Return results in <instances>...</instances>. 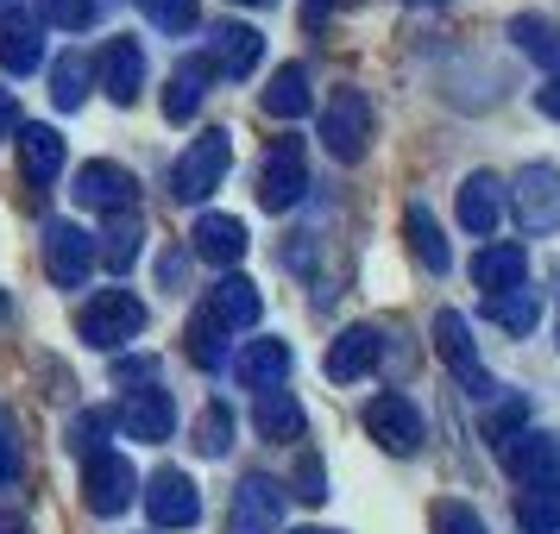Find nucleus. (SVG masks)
I'll use <instances>...</instances> for the list:
<instances>
[{
  "mask_svg": "<svg viewBox=\"0 0 560 534\" xmlns=\"http://www.w3.org/2000/svg\"><path fill=\"white\" fill-rule=\"evenodd\" d=\"M208 315H214L228 333H246L258 315H265V296H258L253 277H221L214 289H208Z\"/></svg>",
  "mask_w": 560,
  "mask_h": 534,
  "instance_id": "aec40b11",
  "label": "nucleus"
},
{
  "mask_svg": "<svg viewBox=\"0 0 560 534\" xmlns=\"http://www.w3.org/2000/svg\"><path fill=\"white\" fill-rule=\"evenodd\" d=\"M145 321L152 315H145V302L132 289H102V296H89L77 308V340L95 346V353H120V346H132L145 333Z\"/></svg>",
  "mask_w": 560,
  "mask_h": 534,
  "instance_id": "f257e3e1",
  "label": "nucleus"
},
{
  "mask_svg": "<svg viewBox=\"0 0 560 534\" xmlns=\"http://www.w3.org/2000/svg\"><path fill=\"white\" fill-rule=\"evenodd\" d=\"M89 76H95V63L82 51H63L51 63V102L63 107V114H77V107L89 102Z\"/></svg>",
  "mask_w": 560,
  "mask_h": 534,
  "instance_id": "2f4dec72",
  "label": "nucleus"
},
{
  "mask_svg": "<svg viewBox=\"0 0 560 534\" xmlns=\"http://www.w3.org/2000/svg\"><path fill=\"white\" fill-rule=\"evenodd\" d=\"M0 7H13V0H0Z\"/></svg>",
  "mask_w": 560,
  "mask_h": 534,
  "instance_id": "864d4df0",
  "label": "nucleus"
},
{
  "mask_svg": "<svg viewBox=\"0 0 560 534\" xmlns=\"http://www.w3.org/2000/svg\"><path fill=\"white\" fill-rule=\"evenodd\" d=\"M233 371H240L246 390H283V378H290V346L283 340H253L246 353L233 358Z\"/></svg>",
  "mask_w": 560,
  "mask_h": 534,
  "instance_id": "5701e85b",
  "label": "nucleus"
},
{
  "mask_svg": "<svg viewBox=\"0 0 560 534\" xmlns=\"http://www.w3.org/2000/svg\"><path fill=\"white\" fill-rule=\"evenodd\" d=\"M303 189H308L303 139H271V152H265V164H258V207L283 214V207L303 202Z\"/></svg>",
  "mask_w": 560,
  "mask_h": 534,
  "instance_id": "20e7f679",
  "label": "nucleus"
},
{
  "mask_svg": "<svg viewBox=\"0 0 560 534\" xmlns=\"http://www.w3.org/2000/svg\"><path fill=\"white\" fill-rule=\"evenodd\" d=\"M290 534H334V529H290Z\"/></svg>",
  "mask_w": 560,
  "mask_h": 534,
  "instance_id": "09e8293b",
  "label": "nucleus"
},
{
  "mask_svg": "<svg viewBox=\"0 0 560 534\" xmlns=\"http://www.w3.org/2000/svg\"><path fill=\"white\" fill-rule=\"evenodd\" d=\"M378 358H384V333L378 328H340L334 333V346H328V378L353 383V378H365Z\"/></svg>",
  "mask_w": 560,
  "mask_h": 534,
  "instance_id": "a211bd4d",
  "label": "nucleus"
},
{
  "mask_svg": "<svg viewBox=\"0 0 560 534\" xmlns=\"http://www.w3.org/2000/svg\"><path fill=\"white\" fill-rule=\"evenodd\" d=\"M45 63V26L32 13H7L0 20V70L7 76H32Z\"/></svg>",
  "mask_w": 560,
  "mask_h": 534,
  "instance_id": "6ab92c4d",
  "label": "nucleus"
},
{
  "mask_svg": "<svg viewBox=\"0 0 560 534\" xmlns=\"http://www.w3.org/2000/svg\"><path fill=\"white\" fill-rule=\"evenodd\" d=\"M334 0H308V20H322V13H328Z\"/></svg>",
  "mask_w": 560,
  "mask_h": 534,
  "instance_id": "49530a36",
  "label": "nucleus"
},
{
  "mask_svg": "<svg viewBox=\"0 0 560 534\" xmlns=\"http://www.w3.org/2000/svg\"><path fill=\"white\" fill-rule=\"evenodd\" d=\"M258 57H265V38H258L253 26H240V20H228V26H214L208 32V70L214 76H228V82H246L258 70Z\"/></svg>",
  "mask_w": 560,
  "mask_h": 534,
  "instance_id": "4468645a",
  "label": "nucleus"
},
{
  "mask_svg": "<svg viewBox=\"0 0 560 534\" xmlns=\"http://www.w3.org/2000/svg\"><path fill=\"white\" fill-rule=\"evenodd\" d=\"M365 434L378 440L384 453L409 459L416 447H422V408L409 403L404 390H384V396H372V403H365Z\"/></svg>",
  "mask_w": 560,
  "mask_h": 534,
  "instance_id": "6e6552de",
  "label": "nucleus"
},
{
  "mask_svg": "<svg viewBox=\"0 0 560 534\" xmlns=\"http://www.w3.org/2000/svg\"><path fill=\"white\" fill-rule=\"evenodd\" d=\"M139 239H145L139 221H132V214H114L102 227V239H95V258H102L107 271H132V264H139Z\"/></svg>",
  "mask_w": 560,
  "mask_h": 534,
  "instance_id": "473e14b6",
  "label": "nucleus"
},
{
  "mask_svg": "<svg viewBox=\"0 0 560 534\" xmlns=\"http://www.w3.org/2000/svg\"><path fill=\"white\" fill-rule=\"evenodd\" d=\"M253 428L265 434V440H303V403H296L290 390H258Z\"/></svg>",
  "mask_w": 560,
  "mask_h": 534,
  "instance_id": "a878e982",
  "label": "nucleus"
},
{
  "mask_svg": "<svg viewBox=\"0 0 560 534\" xmlns=\"http://www.w3.org/2000/svg\"><path fill=\"white\" fill-rule=\"evenodd\" d=\"M208 70L202 57H183L177 70H171V82H164V120H196V107H202V95H208Z\"/></svg>",
  "mask_w": 560,
  "mask_h": 534,
  "instance_id": "b1692460",
  "label": "nucleus"
},
{
  "mask_svg": "<svg viewBox=\"0 0 560 534\" xmlns=\"http://www.w3.org/2000/svg\"><path fill=\"white\" fill-rule=\"evenodd\" d=\"M196 453L202 459H228L233 453V408L228 403H208L196 415Z\"/></svg>",
  "mask_w": 560,
  "mask_h": 534,
  "instance_id": "72a5a7b5",
  "label": "nucleus"
},
{
  "mask_svg": "<svg viewBox=\"0 0 560 534\" xmlns=\"http://www.w3.org/2000/svg\"><path fill=\"white\" fill-rule=\"evenodd\" d=\"M278 522H283V484L265 478V472L240 478L228 509V534H278Z\"/></svg>",
  "mask_w": 560,
  "mask_h": 534,
  "instance_id": "9b49d317",
  "label": "nucleus"
},
{
  "mask_svg": "<svg viewBox=\"0 0 560 534\" xmlns=\"http://www.w3.org/2000/svg\"><path fill=\"white\" fill-rule=\"evenodd\" d=\"M139 490H145V509H152V529H196L202 522V490L177 465L152 472V484H139Z\"/></svg>",
  "mask_w": 560,
  "mask_h": 534,
  "instance_id": "1a4fd4ad",
  "label": "nucleus"
},
{
  "mask_svg": "<svg viewBox=\"0 0 560 534\" xmlns=\"http://www.w3.org/2000/svg\"><path fill=\"white\" fill-rule=\"evenodd\" d=\"M20 102H13V88H0V139H20Z\"/></svg>",
  "mask_w": 560,
  "mask_h": 534,
  "instance_id": "37998d69",
  "label": "nucleus"
},
{
  "mask_svg": "<svg viewBox=\"0 0 560 534\" xmlns=\"http://www.w3.org/2000/svg\"><path fill=\"white\" fill-rule=\"evenodd\" d=\"M523 271H529V258H523V246H485L479 258H472V283L479 289H491V296H504V289H516L523 283Z\"/></svg>",
  "mask_w": 560,
  "mask_h": 534,
  "instance_id": "cd10ccee",
  "label": "nucleus"
},
{
  "mask_svg": "<svg viewBox=\"0 0 560 534\" xmlns=\"http://www.w3.org/2000/svg\"><path fill=\"white\" fill-rule=\"evenodd\" d=\"M296 497H303V503H322V497H328V472H322L315 453L296 459Z\"/></svg>",
  "mask_w": 560,
  "mask_h": 534,
  "instance_id": "79ce46f5",
  "label": "nucleus"
},
{
  "mask_svg": "<svg viewBox=\"0 0 560 534\" xmlns=\"http://www.w3.org/2000/svg\"><path fill=\"white\" fill-rule=\"evenodd\" d=\"M258 102H265V114H271V120H303L308 102H315V95H308V70H303V63H283V70H271V88H265Z\"/></svg>",
  "mask_w": 560,
  "mask_h": 534,
  "instance_id": "bb28decb",
  "label": "nucleus"
},
{
  "mask_svg": "<svg viewBox=\"0 0 560 534\" xmlns=\"http://www.w3.org/2000/svg\"><path fill=\"white\" fill-rule=\"evenodd\" d=\"M221 321H214V315H196V321H189V358H196V365H202V371H221V365H228V340H221Z\"/></svg>",
  "mask_w": 560,
  "mask_h": 534,
  "instance_id": "f704fd0d",
  "label": "nucleus"
},
{
  "mask_svg": "<svg viewBox=\"0 0 560 534\" xmlns=\"http://www.w3.org/2000/svg\"><path fill=\"white\" fill-rule=\"evenodd\" d=\"M322 145H328L340 164H359L365 145H372V102L359 88H334L328 107H322Z\"/></svg>",
  "mask_w": 560,
  "mask_h": 534,
  "instance_id": "7ed1b4c3",
  "label": "nucleus"
},
{
  "mask_svg": "<svg viewBox=\"0 0 560 534\" xmlns=\"http://www.w3.org/2000/svg\"><path fill=\"white\" fill-rule=\"evenodd\" d=\"M535 107H541L548 120H560V76L548 82V88H535Z\"/></svg>",
  "mask_w": 560,
  "mask_h": 534,
  "instance_id": "c03bdc74",
  "label": "nucleus"
},
{
  "mask_svg": "<svg viewBox=\"0 0 560 534\" xmlns=\"http://www.w3.org/2000/svg\"><path fill=\"white\" fill-rule=\"evenodd\" d=\"M233 7H271V0H233Z\"/></svg>",
  "mask_w": 560,
  "mask_h": 534,
  "instance_id": "de8ad7c7",
  "label": "nucleus"
},
{
  "mask_svg": "<svg viewBox=\"0 0 560 534\" xmlns=\"http://www.w3.org/2000/svg\"><path fill=\"white\" fill-rule=\"evenodd\" d=\"M114 422L127 428V440H171V428H177V403H171V390L145 383V390H132L127 403H120Z\"/></svg>",
  "mask_w": 560,
  "mask_h": 534,
  "instance_id": "2eb2a0df",
  "label": "nucleus"
},
{
  "mask_svg": "<svg viewBox=\"0 0 560 534\" xmlns=\"http://www.w3.org/2000/svg\"><path fill=\"white\" fill-rule=\"evenodd\" d=\"M38 20H51L63 32H89L95 26V0H38Z\"/></svg>",
  "mask_w": 560,
  "mask_h": 534,
  "instance_id": "4c0bfd02",
  "label": "nucleus"
},
{
  "mask_svg": "<svg viewBox=\"0 0 560 534\" xmlns=\"http://www.w3.org/2000/svg\"><path fill=\"white\" fill-rule=\"evenodd\" d=\"M0 321H7V296H0Z\"/></svg>",
  "mask_w": 560,
  "mask_h": 534,
  "instance_id": "3c124183",
  "label": "nucleus"
},
{
  "mask_svg": "<svg viewBox=\"0 0 560 534\" xmlns=\"http://www.w3.org/2000/svg\"><path fill=\"white\" fill-rule=\"evenodd\" d=\"M485 321L523 340V333H529L535 321H541V296H535L529 283H516V289H504V296H485Z\"/></svg>",
  "mask_w": 560,
  "mask_h": 534,
  "instance_id": "7c9ffc66",
  "label": "nucleus"
},
{
  "mask_svg": "<svg viewBox=\"0 0 560 534\" xmlns=\"http://www.w3.org/2000/svg\"><path fill=\"white\" fill-rule=\"evenodd\" d=\"M555 296H560V264H555Z\"/></svg>",
  "mask_w": 560,
  "mask_h": 534,
  "instance_id": "8fccbe9b",
  "label": "nucleus"
},
{
  "mask_svg": "<svg viewBox=\"0 0 560 534\" xmlns=\"http://www.w3.org/2000/svg\"><path fill=\"white\" fill-rule=\"evenodd\" d=\"M45 271H51L57 289H82L89 271H95V239L77 221H51L45 227Z\"/></svg>",
  "mask_w": 560,
  "mask_h": 534,
  "instance_id": "9d476101",
  "label": "nucleus"
},
{
  "mask_svg": "<svg viewBox=\"0 0 560 534\" xmlns=\"http://www.w3.org/2000/svg\"><path fill=\"white\" fill-rule=\"evenodd\" d=\"M510 207L523 233H560V170L555 164H523V177L510 182Z\"/></svg>",
  "mask_w": 560,
  "mask_h": 534,
  "instance_id": "39448f33",
  "label": "nucleus"
},
{
  "mask_svg": "<svg viewBox=\"0 0 560 534\" xmlns=\"http://www.w3.org/2000/svg\"><path fill=\"white\" fill-rule=\"evenodd\" d=\"M523 422H529V403H523V396H510V403L485 422V440H498V447H504V440H516V434H523Z\"/></svg>",
  "mask_w": 560,
  "mask_h": 534,
  "instance_id": "ea45409f",
  "label": "nucleus"
},
{
  "mask_svg": "<svg viewBox=\"0 0 560 534\" xmlns=\"http://www.w3.org/2000/svg\"><path fill=\"white\" fill-rule=\"evenodd\" d=\"M510 38H516V51L529 57V63H541V70H555L560 76V26L555 20H541V13H516V20H510Z\"/></svg>",
  "mask_w": 560,
  "mask_h": 534,
  "instance_id": "c85d7f7f",
  "label": "nucleus"
},
{
  "mask_svg": "<svg viewBox=\"0 0 560 534\" xmlns=\"http://www.w3.org/2000/svg\"><path fill=\"white\" fill-rule=\"evenodd\" d=\"M20 465H26V459H20V428H13V415L0 408V484L20 478Z\"/></svg>",
  "mask_w": 560,
  "mask_h": 534,
  "instance_id": "a19ab883",
  "label": "nucleus"
},
{
  "mask_svg": "<svg viewBox=\"0 0 560 534\" xmlns=\"http://www.w3.org/2000/svg\"><path fill=\"white\" fill-rule=\"evenodd\" d=\"M139 13H145L158 32H171V38H183V32L196 26V0H139Z\"/></svg>",
  "mask_w": 560,
  "mask_h": 534,
  "instance_id": "c9c22d12",
  "label": "nucleus"
},
{
  "mask_svg": "<svg viewBox=\"0 0 560 534\" xmlns=\"http://www.w3.org/2000/svg\"><path fill=\"white\" fill-rule=\"evenodd\" d=\"M95 76H102L114 107L139 102V88H145V51H139V38H107L102 57H95Z\"/></svg>",
  "mask_w": 560,
  "mask_h": 534,
  "instance_id": "ddd939ff",
  "label": "nucleus"
},
{
  "mask_svg": "<svg viewBox=\"0 0 560 534\" xmlns=\"http://www.w3.org/2000/svg\"><path fill=\"white\" fill-rule=\"evenodd\" d=\"M0 534H26V522H13V515H0Z\"/></svg>",
  "mask_w": 560,
  "mask_h": 534,
  "instance_id": "a18cd8bd",
  "label": "nucleus"
},
{
  "mask_svg": "<svg viewBox=\"0 0 560 534\" xmlns=\"http://www.w3.org/2000/svg\"><path fill=\"white\" fill-rule=\"evenodd\" d=\"M70 195H77L82 207H95V214H132V202H139V182H132V170H120V164H82L77 182H70Z\"/></svg>",
  "mask_w": 560,
  "mask_h": 534,
  "instance_id": "f8f14e48",
  "label": "nucleus"
},
{
  "mask_svg": "<svg viewBox=\"0 0 560 534\" xmlns=\"http://www.w3.org/2000/svg\"><path fill=\"white\" fill-rule=\"evenodd\" d=\"M516 529L523 534H560V478L523 484V490H516Z\"/></svg>",
  "mask_w": 560,
  "mask_h": 534,
  "instance_id": "c756f323",
  "label": "nucleus"
},
{
  "mask_svg": "<svg viewBox=\"0 0 560 534\" xmlns=\"http://www.w3.org/2000/svg\"><path fill=\"white\" fill-rule=\"evenodd\" d=\"M429 522H434V534H485L472 503H459V497H441V503L429 509Z\"/></svg>",
  "mask_w": 560,
  "mask_h": 534,
  "instance_id": "e433bc0d",
  "label": "nucleus"
},
{
  "mask_svg": "<svg viewBox=\"0 0 560 534\" xmlns=\"http://www.w3.org/2000/svg\"><path fill=\"white\" fill-rule=\"evenodd\" d=\"M82 497H89L95 515H120V509H132V497H139V472L127 465V453L102 447L95 459H82Z\"/></svg>",
  "mask_w": 560,
  "mask_h": 534,
  "instance_id": "423d86ee",
  "label": "nucleus"
},
{
  "mask_svg": "<svg viewBox=\"0 0 560 534\" xmlns=\"http://www.w3.org/2000/svg\"><path fill=\"white\" fill-rule=\"evenodd\" d=\"M20 170H26L32 189H51L57 177H63V132L51 127H20Z\"/></svg>",
  "mask_w": 560,
  "mask_h": 534,
  "instance_id": "412c9836",
  "label": "nucleus"
},
{
  "mask_svg": "<svg viewBox=\"0 0 560 534\" xmlns=\"http://www.w3.org/2000/svg\"><path fill=\"white\" fill-rule=\"evenodd\" d=\"M416 7H441V0H416Z\"/></svg>",
  "mask_w": 560,
  "mask_h": 534,
  "instance_id": "603ef678",
  "label": "nucleus"
},
{
  "mask_svg": "<svg viewBox=\"0 0 560 534\" xmlns=\"http://www.w3.org/2000/svg\"><path fill=\"white\" fill-rule=\"evenodd\" d=\"M498 214H504V182L491 177V170H472V177L459 182V227L485 239V233L498 227Z\"/></svg>",
  "mask_w": 560,
  "mask_h": 534,
  "instance_id": "4be33fe9",
  "label": "nucleus"
},
{
  "mask_svg": "<svg viewBox=\"0 0 560 534\" xmlns=\"http://www.w3.org/2000/svg\"><path fill=\"white\" fill-rule=\"evenodd\" d=\"M434 353H441V365H447L472 396H491V390H498L491 371L479 365V346H472V328H466L459 308H441V315H434Z\"/></svg>",
  "mask_w": 560,
  "mask_h": 534,
  "instance_id": "0eeeda50",
  "label": "nucleus"
},
{
  "mask_svg": "<svg viewBox=\"0 0 560 534\" xmlns=\"http://www.w3.org/2000/svg\"><path fill=\"white\" fill-rule=\"evenodd\" d=\"M228 164H233V139L221 127H208L202 139L171 164V195H177V202H208V195L228 182Z\"/></svg>",
  "mask_w": 560,
  "mask_h": 534,
  "instance_id": "f03ea898",
  "label": "nucleus"
},
{
  "mask_svg": "<svg viewBox=\"0 0 560 534\" xmlns=\"http://www.w3.org/2000/svg\"><path fill=\"white\" fill-rule=\"evenodd\" d=\"M404 239H409V252L422 258V271H434V277H441V271L454 264L447 239H441V221H434V214H429L422 202H409V207H404Z\"/></svg>",
  "mask_w": 560,
  "mask_h": 534,
  "instance_id": "393cba45",
  "label": "nucleus"
},
{
  "mask_svg": "<svg viewBox=\"0 0 560 534\" xmlns=\"http://www.w3.org/2000/svg\"><path fill=\"white\" fill-rule=\"evenodd\" d=\"M107 428H114V415H107V408H89V415H77V428H70V447H77L82 459H95Z\"/></svg>",
  "mask_w": 560,
  "mask_h": 534,
  "instance_id": "58836bf2",
  "label": "nucleus"
},
{
  "mask_svg": "<svg viewBox=\"0 0 560 534\" xmlns=\"http://www.w3.org/2000/svg\"><path fill=\"white\" fill-rule=\"evenodd\" d=\"M498 453H504V465H510L516 484L560 478V434H516V440H504Z\"/></svg>",
  "mask_w": 560,
  "mask_h": 534,
  "instance_id": "dca6fc26",
  "label": "nucleus"
},
{
  "mask_svg": "<svg viewBox=\"0 0 560 534\" xmlns=\"http://www.w3.org/2000/svg\"><path fill=\"white\" fill-rule=\"evenodd\" d=\"M189 252L202 258V264H221V271H233V264L246 258V227H240L233 214H202V221L189 227Z\"/></svg>",
  "mask_w": 560,
  "mask_h": 534,
  "instance_id": "f3484780",
  "label": "nucleus"
}]
</instances>
